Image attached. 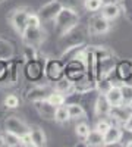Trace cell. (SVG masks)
Wrapping results in <instances>:
<instances>
[{
  "label": "cell",
  "instance_id": "6da1fadb",
  "mask_svg": "<svg viewBox=\"0 0 132 147\" xmlns=\"http://www.w3.org/2000/svg\"><path fill=\"white\" fill-rule=\"evenodd\" d=\"M79 24V15L75 9L70 7H62V10L57 13V16L53 21L54 31L59 37L65 35L68 31H70L74 27Z\"/></svg>",
  "mask_w": 132,
  "mask_h": 147
},
{
  "label": "cell",
  "instance_id": "7a4b0ae2",
  "mask_svg": "<svg viewBox=\"0 0 132 147\" xmlns=\"http://www.w3.org/2000/svg\"><path fill=\"white\" fill-rule=\"evenodd\" d=\"M88 27H82L81 24H78L76 27H74L70 31H68L65 35L59 37V44L63 47V50L66 47L75 46V44H82L85 43V37L88 35Z\"/></svg>",
  "mask_w": 132,
  "mask_h": 147
},
{
  "label": "cell",
  "instance_id": "3957f363",
  "mask_svg": "<svg viewBox=\"0 0 132 147\" xmlns=\"http://www.w3.org/2000/svg\"><path fill=\"white\" fill-rule=\"evenodd\" d=\"M22 41L25 46L38 47L46 40V31L41 27H27L22 34Z\"/></svg>",
  "mask_w": 132,
  "mask_h": 147
},
{
  "label": "cell",
  "instance_id": "277c9868",
  "mask_svg": "<svg viewBox=\"0 0 132 147\" xmlns=\"http://www.w3.org/2000/svg\"><path fill=\"white\" fill-rule=\"evenodd\" d=\"M44 66H46L44 60H40L38 57L34 60H27L25 69H23L27 80L31 82H38L44 75Z\"/></svg>",
  "mask_w": 132,
  "mask_h": 147
},
{
  "label": "cell",
  "instance_id": "5b68a950",
  "mask_svg": "<svg viewBox=\"0 0 132 147\" xmlns=\"http://www.w3.org/2000/svg\"><path fill=\"white\" fill-rule=\"evenodd\" d=\"M44 75L52 82L60 80L65 75V63L62 62V59H49L47 60L46 66H44Z\"/></svg>",
  "mask_w": 132,
  "mask_h": 147
},
{
  "label": "cell",
  "instance_id": "8992f818",
  "mask_svg": "<svg viewBox=\"0 0 132 147\" xmlns=\"http://www.w3.org/2000/svg\"><path fill=\"white\" fill-rule=\"evenodd\" d=\"M62 3L59 0H52V2L46 3L44 6H41L37 12V15L40 16L41 22L43 24H49V22H53L54 18L57 16V13L62 10Z\"/></svg>",
  "mask_w": 132,
  "mask_h": 147
},
{
  "label": "cell",
  "instance_id": "52a82bcc",
  "mask_svg": "<svg viewBox=\"0 0 132 147\" xmlns=\"http://www.w3.org/2000/svg\"><path fill=\"white\" fill-rule=\"evenodd\" d=\"M29 13H31V12L27 7H18V9H15L13 12H12L10 24H12L13 30L19 35L25 31V28L28 27V16H29Z\"/></svg>",
  "mask_w": 132,
  "mask_h": 147
},
{
  "label": "cell",
  "instance_id": "ba28073f",
  "mask_svg": "<svg viewBox=\"0 0 132 147\" xmlns=\"http://www.w3.org/2000/svg\"><path fill=\"white\" fill-rule=\"evenodd\" d=\"M85 74V62H82L79 59H74L69 60L65 63V77L69 78L72 82L78 81L79 78H82Z\"/></svg>",
  "mask_w": 132,
  "mask_h": 147
},
{
  "label": "cell",
  "instance_id": "9c48e42d",
  "mask_svg": "<svg viewBox=\"0 0 132 147\" xmlns=\"http://www.w3.org/2000/svg\"><path fill=\"white\" fill-rule=\"evenodd\" d=\"M5 129L9 131V132H13V134H16V136L21 137L25 132L29 131V127L22 119H19L18 116L12 115V116H7L6 121H5Z\"/></svg>",
  "mask_w": 132,
  "mask_h": 147
},
{
  "label": "cell",
  "instance_id": "30bf717a",
  "mask_svg": "<svg viewBox=\"0 0 132 147\" xmlns=\"http://www.w3.org/2000/svg\"><path fill=\"white\" fill-rule=\"evenodd\" d=\"M54 88L50 87V85H34V87H31L27 94H25V99L31 103L34 102H38V100H44L47 99V97L50 96V93L53 91Z\"/></svg>",
  "mask_w": 132,
  "mask_h": 147
},
{
  "label": "cell",
  "instance_id": "8fae6325",
  "mask_svg": "<svg viewBox=\"0 0 132 147\" xmlns=\"http://www.w3.org/2000/svg\"><path fill=\"white\" fill-rule=\"evenodd\" d=\"M110 30V21H107L104 16H94L88 22V32L92 35H101L109 32Z\"/></svg>",
  "mask_w": 132,
  "mask_h": 147
},
{
  "label": "cell",
  "instance_id": "7c38bea8",
  "mask_svg": "<svg viewBox=\"0 0 132 147\" xmlns=\"http://www.w3.org/2000/svg\"><path fill=\"white\" fill-rule=\"evenodd\" d=\"M115 72L122 82L132 84V62L131 60H117Z\"/></svg>",
  "mask_w": 132,
  "mask_h": 147
},
{
  "label": "cell",
  "instance_id": "4fadbf2b",
  "mask_svg": "<svg viewBox=\"0 0 132 147\" xmlns=\"http://www.w3.org/2000/svg\"><path fill=\"white\" fill-rule=\"evenodd\" d=\"M37 113L43 118V119H47V121H53L54 119V112H56V106L52 105L47 99L44 100H38V102H34L32 103Z\"/></svg>",
  "mask_w": 132,
  "mask_h": 147
},
{
  "label": "cell",
  "instance_id": "5bb4252c",
  "mask_svg": "<svg viewBox=\"0 0 132 147\" xmlns=\"http://www.w3.org/2000/svg\"><path fill=\"white\" fill-rule=\"evenodd\" d=\"M131 113H132L131 107H129L128 105L121 103V105H116V106H112V107H110L109 116L113 118L116 122H121V124H123V122L131 116Z\"/></svg>",
  "mask_w": 132,
  "mask_h": 147
},
{
  "label": "cell",
  "instance_id": "9a60e30c",
  "mask_svg": "<svg viewBox=\"0 0 132 147\" xmlns=\"http://www.w3.org/2000/svg\"><path fill=\"white\" fill-rule=\"evenodd\" d=\"M110 102L107 100L106 94H101L98 93L97 94V99H95V103H94V112L97 116H109V112H110Z\"/></svg>",
  "mask_w": 132,
  "mask_h": 147
},
{
  "label": "cell",
  "instance_id": "2e32d148",
  "mask_svg": "<svg viewBox=\"0 0 132 147\" xmlns=\"http://www.w3.org/2000/svg\"><path fill=\"white\" fill-rule=\"evenodd\" d=\"M123 137V129L117 125H112L104 132V146H113L117 144Z\"/></svg>",
  "mask_w": 132,
  "mask_h": 147
},
{
  "label": "cell",
  "instance_id": "e0dca14e",
  "mask_svg": "<svg viewBox=\"0 0 132 147\" xmlns=\"http://www.w3.org/2000/svg\"><path fill=\"white\" fill-rule=\"evenodd\" d=\"M101 16H104L107 21H115L119 15H121V6H119L117 2H107L101 6Z\"/></svg>",
  "mask_w": 132,
  "mask_h": 147
},
{
  "label": "cell",
  "instance_id": "ac0fdd59",
  "mask_svg": "<svg viewBox=\"0 0 132 147\" xmlns=\"http://www.w3.org/2000/svg\"><path fill=\"white\" fill-rule=\"evenodd\" d=\"M13 56H15L13 43L0 37V60H12Z\"/></svg>",
  "mask_w": 132,
  "mask_h": 147
},
{
  "label": "cell",
  "instance_id": "d6986e66",
  "mask_svg": "<svg viewBox=\"0 0 132 147\" xmlns=\"http://www.w3.org/2000/svg\"><path fill=\"white\" fill-rule=\"evenodd\" d=\"M29 134H31V138L34 141V147H43V146L47 144L46 132L43 131L41 127H38V125L29 127Z\"/></svg>",
  "mask_w": 132,
  "mask_h": 147
},
{
  "label": "cell",
  "instance_id": "ffe728a7",
  "mask_svg": "<svg viewBox=\"0 0 132 147\" xmlns=\"http://www.w3.org/2000/svg\"><path fill=\"white\" fill-rule=\"evenodd\" d=\"M74 90H76L79 93H87V91H91V90H97L95 88V80H91L87 75H84L82 78H79L78 81L74 82Z\"/></svg>",
  "mask_w": 132,
  "mask_h": 147
},
{
  "label": "cell",
  "instance_id": "44dd1931",
  "mask_svg": "<svg viewBox=\"0 0 132 147\" xmlns=\"http://www.w3.org/2000/svg\"><path fill=\"white\" fill-rule=\"evenodd\" d=\"M84 141L90 147H100V146H104V136L101 132H98L97 129H91Z\"/></svg>",
  "mask_w": 132,
  "mask_h": 147
},
{
  "label": "cell",
  "instance_id": "7402d4cb",
  "mask_svg": "<svg viewBox=\"0 0 132 147\" xmlns=\"http://www.w3.org/2000/svg\"><path fill=\"white\" fill-rule=\"evenodd\" d=\"M106 97H107V100L110 102L112 106L121 105L122 103V90H121V85L113 84L112 87H110V90L106 93Z\"/></svg>",
  "mask_w": 132,
  "mask_h": 147
},
{
  "label": "cell",
  "instance_id": "603a6c76",
  "mask_svg": "<svg viewBox=\"0 0 132 147\" xmlns=\"http://www.w3.org/2000/svg\"><path fill=\"white\" fill-rule=\"evenodd\" d=\"M53 88L57 90V91H60V93H63V94H68V93H70L72 90H74V82H72L69 78H66V77L63 75L60 80L54 81Z\"/></svg>",
  "mask_w": 132,
  "mask_h": 147
},
{
  "label": "cell",
  "instance_id": "cb8c5ba5",
  "mask_svg": "<svg viewBox=\"0 0 132 147\" xmlns=\"http://www.w3.org/2000/svg\"><path fill=\"white\" fill-rule=\"evenodd\" d=\"M68 106V110H69V116L70 119H81L85 116V109L81 103H69L66 105Z\"/></svg>",
  "mask_w": 132,
  "mask_h": 147
},
{
  "label": "cell",
  "instance_id": "d4e9b609",
  "mask_svg": "<svg viewBox=\"0 0 132 147\" xmlns=\"http://www.w3.org/2000/svg\"><path fill=\"white\" fill-rule=\"evenodd\" d=\"M54 121H56V122H59V124H65V122L70 121L69 110H68V106H66V105H62V106H57V107H56V112H54Z\"/></svg>",
  "mask_w": 132,
  "mask_h": 147
},
{
  "label": "cell",
  "instance_id": "484cf974",
  "mask_svg": "<svg viewBox=\"0 0 132 147\" xmlns=\"http://www.w3.org/2000/svg\"><path fill=\"white\" fill-rule=\"evenodd\" d=\"M2 137H3L5 146H9V147H19V146H22L21 137L16 136V134H13V132H9V131L5 129V132H3Z\"/></svg>",
  "mask_w": 132,
  "mask_h": 147
},
{
  "label": "cell",
  "instance_id": "4316f807",
  "mask_svg": "<svg viewBox=\"0 0 132 147\" xmlns=\"http://www.w3.org/2000/svg\"><path fill=\"white\" fill-rule=\"evenodd\" d=\"M112 85H113V81H112L110 77H104V78H100V80L95 81V88H97V91L101 93V94H106L110 90Z\"/></svg>",
  "mask_w": 132,
  "mask_h": 147
},
{
  "label": "cell",
  "instance_id": "83f0119b",
  "mask_svg": "<svg viewBox=\"0 0 132 147\" xmlns=\"http://www.w3.org/2000/svg\"><path fill=\"white\" fill-rule=\"evenodd\" d=\"M47 100H49L52 105H54L56 107L62 106V105H65V94L60 93V91H57V90H53L50 93V96L47 97Z\"/></svg>",
  "mask_w": 132,
  "mask_h": 147
},
{
  "label": "cell",
  "instance_id": "f1b7e54d",
  "mask_svg": "<svg viewBox=\"0 0 132 147\" xmlns=\"http://www.w3.org/2000/svg\"><path fill=\"white\" fill-rule=\"evenodd\" d=\"M3 105L7 107V109H16L21 106V100L16 94H7L3 100Z\"/></svg>",
  "mask_w": 132,
  "mask_h": 147
},
{
  "label": "cell",
  "instance_id": "f546056e",
  "mask_svg": "<svg viewBox=\"0 0 132 147\" xmlns=\"http://www.w3.org/2000/svg\"><path fill=\"white\" fill-rule=\"evenodd\" d=\"M90 131H91V128H90L88 124H85V122H79V124H76V127H75V134L81 140H85L87 136L90 134Z\"/></svg>",
  "mask_w": 132,
  "mask_h": 147
},
{
  "label": "cell",
  "instance_id": "4dcf8cb0",
  "mask_svg": "<svg viewBox=\"0 0 132 147\" xmlns=\"http://www.w3.org/2000/svg\"><path fill=\"white\" fill-rule=\"evenodd\" d=\"M103 5L101 0H84V9L87 12H98Z\"/></svg>",
  "mask_w": 132,
  "mask_h": 147
},
{
  "label": "cell",
  "instance_id": "1f68e13d",
  "mask_svg": "<svg viewBox=\"0 0 132 147\" xmlns=\"http://www.w3.org/2000/svg\"><path fill=\"white\" fill-rule=\"evenodd\" d=\"M121 90H122V103L128 105L132 100V84H122L121 85Z\"/></svg>",
  "mask_w": 132,
  "mask_h": 147
},
{
  "label": "cell",
  "instance_id": "d6a6232c",
  "mask_svg": "<svg viewBox=\"0 0 132 147\" xmlns=\"http://www.w3.org/2000/svg\"><path fill=\"white\" fill-rule=\"evenodd\" d=\"M121 9L123 10L126 19L132 22V0H121Z\"/></svg>",
  "mask_w": 132,
  "mask_h": 147
},
{
  "label": "cell",
  "instance_id": "836d02e7",
  "mask_svg": "<svg viewBox=\"0 0 132 147\" xmlns=\"http://www.w3.org/2000/svg\"><path fill=\"white\" fill-rule=\"evenodd\" d=\"M37 57H38L37 47H32V46H25L23 47V59L25 60H34Z\"/></svg>",
  "mask_w": 132,
  "mask_h": 147
},
{
  "label": "cell",
  "instance_id": "e575fe53",
  "mask_svg": "<svg viewBox=\"0 0 132 147\" xmlns=\"http://www.w3.org/2000/svg\"><path fill=\"white\" fill-rule=\"evenodd\" d=\"M63 7H70L78 12L79 7H84V0H59Z\"/></svg>",
  "mask_w": 132,
  "mask_h": 147
},
{
  "label": "cell",
  "instance_id": "d590c367",
  "mask_svg": "<svg viewBox=\"0 0 132 147\" xmlns=\"http://www.w3.org/2000/svg\"><path fill=\"white\" fill-rule=\"evenodd\" d=\"M110 127H112V122H110V121H107V119H100L97 124H95V128H94V129H97L98 132H101L103 136H104V132L109 129Z\"/></svg>",
  "mask_w": 132,
  "mask_h": 147
},
{
  "label": "cell",
  "instance_id": "8d00e7d4",
  "mask_svg": "<svg viewBox=\"0 0 132 147\" xmlns=\"http://www.w3.org/2000/svg\"><path fill=\"white\" fill-rule=\"evenodd\" d=\"M9 72H10V82L15 84L18 81V75H19V71H18V62H12L9 65Z\"/></svg>",
  "mask_w": 132,
  "mask_h": 147
},
{
  "label": "cell",
  "instance_id": "74e56055",
  "mask_svg": "<svg viewBox=\"0 0 132 147\" xmlns=\"http://www.w3.org/2000/svg\"><path fill=\"white\" fill-rule=\"evenodd\" d=\"M41 19L37 13H29L28 16V27H41Z\"/></svg>",
  "mask_w": 132,
  "mask_h": 147
},
{
  "label": "cell",
  "instance_id": "f35d334b",
  "mask_svg": "<svg viewBox=\"0 0 132 147\" xmlns=\"http://www.w3.org/2000/svg\"><path fill=\"white\" fill-rule=\"evenodd\" d=\"M21 143H22V146H25V147H34V141H32V138H31L29 131L25 132L23 136H21Z\"/></svg>",
  "mask_w": 132,
  "mask_h": 147
},
{
  "label": "cell",
  "instance_id": "ab89813d",
  "mask_svg": "<svg viewBox=\"0 0 132 147\" xmlns=\"http://www.w3.org/2000/svg\"><path fill=\"white\" fill-rule=\"evenodd\" d=\"M123 129H126V131H129V132H132V113H131V116L123 122Z\"/></svg>",
  "mask_w": 132,
  "mask_h": 147
},
{
  "label": "cell",
  "instance_id": "60d3db41",
  "mask_svg": "<svg viewBox=\"0 0 132 147\" xmlns=\"http://www.w3.org/2000/svg\"><path fill=\"white\" fill-rule=\"evenodd\" d=\"M126 147H132V140H131L129 143H126Z\"/></svg>",
  "mask_w": 132,
  "mask_h": 147
},
{
  "label": "cell",
  "instance_id": "b9f144b4",
  "mask_svg": "<svg viewBox=\"0 0 132 147\" xmlns=\"http://www.w3.org/2000/svg\"><path fill=\"white\" fill-rule=\"evenodd\" d=\"M128 106H129V107H131V110H132V100H131V102L128 103Z\"/></svg>",
  "mask_w": 132,
  "mask_h": 147
},
{
  "label": "cell",
  "instance_id": "7bdbcfd3",
  "mask_svg": "<svg viewBox=\"0 0 132 147\" xmlns=\"http://www.w3.org/2000/svg\"><path fill=\"white\" fill-rule=\"evenodd\" d=\"M103 3H107V2H112V0H101Z\"/></svg>",
  "mask_w": 132,
  "mask_h": 147
},
{
  "label": "cell",
  "instance_id": "ee69618b",
  "mask_svg": "<svg viewBox=\"0 0 132 147\" xmlns=\"http://www.w3.org/2000/svg\"><path fill=\"white\" fill-rule=\"evenodd\" d=\"M113 2H117V3H121V0H113Z\"/></svg>",
  "mask_w": 132,
  "mask_h": 147
},
{
  "label": "cell",
  "instance_id": "f6af8a7d",
  "mask_svg": "<svg viewBox=\"0 0 132 147\" xmlns=\"http://www.w3.org/2000/svg\"><path fill=\"white\" fill-rule=\"evenodd\" d=\"M2 2H3V0H0V3H2Z\"/></svg>",
  "mask_w": 132,
  "mask_h": 147
}]
</instances>
